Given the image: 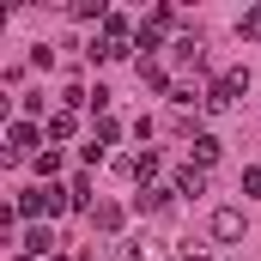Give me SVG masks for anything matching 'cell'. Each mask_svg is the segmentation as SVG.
Listing matches in <instances>:
<instances>
[{
    "instance_id": "1",
    "label": "cell",
    "mask_w": 261,
    "mask_h": 261,
    "mask_svg": "<svg viewBox=\"0 0 261 261\" xmlns=\"http://www.w3.org/2000/svg\"><path fill=\"white\" fill-rule=\"evenodd\" d=\"M67 206H73V195L55 189V182H43V189H24L12 213H18V219H43V213H67Z\"/></svg>"
},
{
    "instance_id": "2",
    "label": "cell",
    "mask_w": 261,
    "mask_h": 261,
    "mask_svg": "<svg viewBox=\"0 0 261 261\" xmlns=\"http://www.w3.org/2000/svg\"><path fill=\"white\" fill-rule=\"evenodd\" d=\"M128 43H134L128 18H122V12H110V18H103V37H97L85 55H91V61H122V55H128Z\"/></svg>"
},
{
    "instance_id": "3",
    "label": "cell",
    "mask_w": 261,
    "mask_h": 261,
    "mask_svg": "<svg viewBox=\"0 0 261 261\" xmlns=\"http://www.w3.org/2000/svg\"><path fill=\"white\" fill-rule=\"evenodd\" d=\"M43 134H49V128H37V122H12V128H6V164L31 158V146H37Z\"/></svg>"
},
{
    "instance_id": "4",
    "label": "cell",
    "mask_w": 261,
    "mask_h": 261,
    "mask_svg": "<svg viewBox=\"0 0 261 261\" xmlns=\"http://www.w3.org/2000/svg\"><path fill=\"white\" fill-rule=\"evenodd\" d=\"M116 261H164V249H158L152 237H122V243H116Z\"/></svg>"
},
{
    "instance_id": "5",
    "label": "cell",
    "mask_w": 261,
    "mask_h": 261,
    "mask_svg": "<svg viewBox=\"0 0 261 261\" xmlns=\"http://www.w3.org/2000/svg\"><path fill=\"white\" fill-rule=\"evenodd\" d=\"M213 237H219V243H237V237H243V213H237V206H219V213H213Z\"/></svg>"
},
{
    "instance_id": "6",
    "label": "cell",
    "mask_w": 261,
    "mask_h": 261,
    "mask_svg": "<svg viewBox=\"0 0 261 261\" xmlns=\"http://www.w3.org/2000/svg\"><path fill=\"white\" fill-rule=\"evenodd\" d=\"M189 164H200V170L219 164V134H195V140H189Z\"/></svg>"
},
{
    "instance_id": "7",
    "label": "cell",
    "mask_w": 261,
    "mask_h": 261,
    "mask_svg": "<svg viewBox=\"0 0 261 261\" xmlns=\"http://www.w3.org/2000/svg\"><path fill=\"white\" fill-rule=\"evenodd\" d=\"M134 206H140V213H170V206H176V189H140Z\"/></svg>"
},
{
    "instance_id": "8",
    "label": "cell",
    "mask_w": 261,
    "mask_h": 261,
    "mask_svg": "<svg viewBox=\"0 0 261 261\" xmlns=\"http://www.w3.org/2000/svg\"><path fill=\"white\" fill-rule=\"evenodd\" d=\"M176 195H206V170L200 164H182L176 170Z\"/></svg>"
},
{
    "instance_id": "9",
    "label": "cell",
    "mask_w": 261,
    "mask_h": 261,
    "mask_svg": "<svg viewBox=\"0 0 261 261\" xmlns=\"http://www.w3.org/2000/svg\"><path fill=\"white\" fill-rule=\"evenodd\" d=\"M134 49H146L140 61H152V55L164 49V31H158V24H140V31H134Z\"/></svg>"
},
{
    "instance_id": "10",
    "label": "cell",
    "mask_w": 261,
    "mask_h": 261,
    "mask_svg": "<svg viewBox=\"0 0 261 261\" xmlns=\"http://www.w3.org/2000/svg\"><path fill=\"white\" fill-rule=\"evenodd\" d=\"M213 85H219L225 97H243V91H249V67H231V73H219Z\"/></svg>"
},
{
    "instance_id": "11",
    "label": "cell",
    "mask_w": 261,
    "mask_h": 261,
    "mask_svg": "<svg viewBox=\"0 0 261 261\" xmlns=\"http://www.w3.org/2000/svg\"><path fill=\"white\" fill-rule=\"evenodd\" d=\"M158 170H164V158H158V152H140V158H134V176H140L146 189H158Z\"/></svg>"
},
{
    "instance_id": "12",
    "label": "cell",
    "mask_w": 261,
    "mask_h": 261,
    "mask_svg": "<svg viewBox=\"0 0 261 261\" xmlns=\"http://www.w3.org/2000/svg\"><path fill=\"white\" fill-rule=\"evenodd\" d=\"M140 85H152V91H170L176 79H170V73H164L158 61H140Z\"/></svg>"
},
{
    "instance_id": "13",
    "label": "cell",
    "mask_w": 261,
    "mask_h": 261,
    "mask_svg": "<svg viewBox=\"0 0 261 261\" xmlns=\"http://www.w3.org/2000/svg\"><path fill=\"white\" fill-rule=\"evenodd\" d=\"M91 140H97V146H116V140H122V122H116V116H97V122H91Z\"/></svg>"
},
{
    "instance_id": "14",
    "label": "cell",
    "mask_w": 261,
    "mask_h": 261,
    "mask_svg": "<svg viewBox=\"0 0 261 261\" xmlns=\"http://www.w3.org/2000/svg\"><path fill=\"white\" fill-rule=\"evenodd\" d=\"M49 243H55V237H49V231H43V225H37V231H24V255H37V261H49Z\"/></svg>"
},
{
    "instance_id": "15",
    "label": "cell",
    "mask_w": 261,
    "mask_h": 261,
    "mask_svg": "<svg viewBox=\"0 0 261 261\" xmlns=\"http://www.w3.org/2000/svg\"><path fill=\"white\" fill-rule=\"evenodd\" d=\"M67 195H73L79 213H97V206H91V176H73V182H67Z\"/></svg>"
},
{
    "instance_id": "16",
    "label": "cell",
    "mask_w": 261,
    "mask_h": 261,
    "mask_svg": "<svg viewBox=\"0 0 261 261\" xmlns=\"http://www.w3.org/2000/svg\"><path fill=\"white\" fill-rule=\"evenodd\" d=\"M73 128H79V116H73V110H55V116H49V140H67Z\"/></svg>"
},
{
    "instance_id": "17",
    "label": "cell",
    "mask_w": 261,
    "mask_h": 261,
    "mask_svg": "<svg viewBox=\"0 0 261 261\" xmlns=\"http://www.w3.org/2000/svg\"><path fill=\"white\" fill-rule=\"evenodd\" d=\"M91 225H97V231H110V237H116V231H122V206H97V213H91Z\"/></svg>"
},
{
    "instance_id": "18",
    "label": "cell",
    "mask_w": 261,
    "mask_h": 261,
    "mask_svg": "<svg viewBox=\"0 0 261 261\" xmlns=\"http://www.w3.org/2000/svg\"><path fill=\"white\" fill-rule=\"evenodd\" d=\"M73 18H97V24H103L110 6H103V0H73Z\"/></svg>"
},
{
    "instance_id": "19",
    "label": "cell",
    "mask_w": 261,
    "mask_h": 261,
    "mask_svg": "<svg viewBox=\"0 0 261 261\" xmlns=\"http://www.w3.org/2000/svg\"><path fill=\"white\" fill-rule=\"evenodd\" d=\"M176 55H182V61H206V43H200V37H182V43H176Z\"/></svg>"
},
{
    "instance_id": "20",
    "label": "cell",
    "mask_w": 261,
    "mask_h": 261,
    "mask_svg": "<svg viewBox=\"0 0 261 261\" xmlns=\"http://www.w3.org/2000/svg\"><path fill=\"white\" fill-rule=\"evenodd\" d=\"M55 170H61V152H55V146H49V152H37V176H43V182H49V176H55Z\"/></svg>"
},
{
    "instance_id": "21",
    "label": "cell",
    "mask_w": 261,
    "mask_h": 261,
    "mask_svg": "<svg viewBox=\"0 0 261 261\" xmlns=\"http://www.w3.org/2000/svg\"><path fill=\"white\" fill-rule=\"evenodd\" d=\"M237 31H243L249 43H261V6H249V12H243V24H237Z\"/></svg>"
},
{
    "instance_id": "22",
    "label": "cell",
    "mask_w": 261,
    "mask_h": 261,
    "mask_svg": "<svg viewBox=\"0 0 261 261\" xmlns=\"http://www.w3.org/2000/svg\"><path fill=\"white\" fill-rule=\"evenodd\" d=\"M176 261H206V243H176Z\"/></svg>"
},
{
    "instance_id": "23",
    "label": "cell",
    "mask_w": 261,
    "mask_h": 261,
    "mask_svg": "<svg viewBox=\"0 0 261 261\" xmlns=\"http://www.w3.org/2000/svg\"><path fill=\"white\" fill-rule=\"evenodd\" d=\"M243 195H261V164H249V170H243Z\"/></svg>"
},
{
    "instance_id": "24",
    "label": "cell",
    "mask_w": 261,
    "mask_h": 261,
    "mask_svg": "<svg viewBox=\"0 0 261 261\" xmlns=\"http://www.w3.org/2000/svg\"><path fill=\"white\" fill-rule=\"evenodd\" d=\"M24 261H37V255H24Z\"/></svg>"
}]
</instances>
